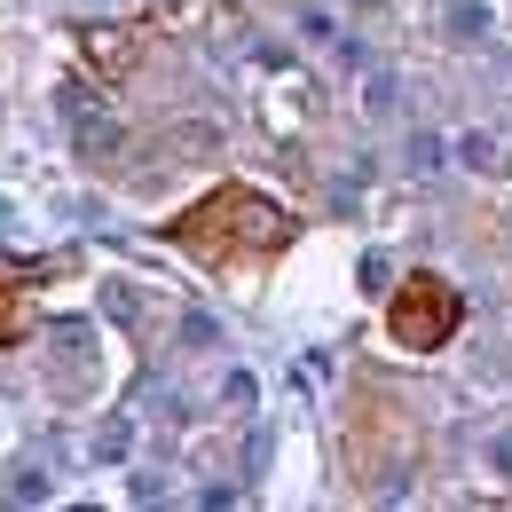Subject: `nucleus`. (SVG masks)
<instances>
[{
	"mask_svg": "<svg viewBox=\"0 0 512 512\" xmlns=\"http://www.w3.org/2000/svg\"><path fill=\"white\" fill-rule=\"evenodd\" d=\"M166 245H182L205 268H268V260L292 245V213L268 205L260 190H245V182H229V190L197 197L190 213H174L166 221Z\"/></svg>",
	"mask_w": 512,
	"mask_h": 512,
	"instance_id": "1",
	"label": "nucleus"
},
{
	"mask_svg": "<svg viewBox=\"0 0 512 512\" xmlns=\"http://www.w3.org/2000/svg\"><path fill=\"white\" fill-rule=\"evenodd\" d=\"M457 323H465V292L434 276V268H418V276H402V292L386 300V331L410 347V355H434L457 339Z\"/></svg>",
	"mask_w": 512,
	"mask_h": 512,
	"instance_id": "2",
	"label": "nucleus"
},
{
	"mask_svg": "<svg viewBox=\"0 0 512 512\" xmlns=\"http://www.w3.org/2000/svg\"><path fill=\"white\" fill-rule=\"evenodd\" d=\"M32 331V276L16 260H0V347H16Z\"/></svg>",
	"mask_w": 512,
	"mask_h": 512,
	"instance_id": "3",
	"label": "nucleus"
}]
</instances>
